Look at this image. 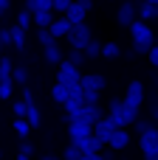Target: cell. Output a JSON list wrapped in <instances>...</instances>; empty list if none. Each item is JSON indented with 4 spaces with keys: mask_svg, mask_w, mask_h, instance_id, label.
Wrapping results in <instances>:
<instances>
[{
    "mask_svg": "<svg viewBox=\"0 0 158 160\" xmlns=\"http://www.w3.org/2000/svg\"><path fill=\"white\" fill-rule=\"evenodd\" d=\"M127 28H130V39H133V53H147L153 48V42H155V34H153L150 22L136 17Z\"/></svg>",
    "mask_w": 158,
    "mask_h": 160,
    "instance_id": "1",
    "label": "cell"
},
{
    "mask_svg": "<svg viewBox=\"0 0 158 160\" xmlns=\"http://www.w3.org/2000/svg\"><path fill=\"white\" fill-rule=\"evenodd\" d=\"M105 115H110L116 127H130V124L139 118V107L124 104L122 98H110V101H107V112H105Z\"/></svg>",
    "mask_w": 158,
    "mask_h": 160,
    "instance_id": "2",
    "label": "cell"
},
{
    "mask_svg": "<svg viewBox=\"0 0 158 160\" xmlns=\"http://www.w3.org/2000/svg\"><path fill=\"white\" fill-rule=\"evenodd\" d=\"M139 149L147 160H158V124L139 135Z\"/></svg>",
    "mask_w": 158,
    "mask_h": 160,
    "instance_id": "3",
    "label": "cell"
},
{
    "mask_svg": "<svg viewBox=\"0 0 158 160\" xmlns=\"http://www.w3.org/2000/svg\"><path fill=\"white\" fill-rule=\"evenodd\" d=\"M90 37H93V31H90V25H88L85 20H82V22H74L71 31L65 34V39L71 42V48H85Z\"/></svg>",
    "mask_w": 158,
    "mask_h": 160,
    "instance_id": "4",
    "label": "cell"
},
{
    "mask_svg": "<svg viewBox=\"0 0 158 160\" xmlns=\"http://www.w3.org/2000/svg\"><path fill=\"white\" fill-rule=\"evenodd\" d=\"M79 76H82V68H76L74 62H68V59L62 56V62L57 65V82H62V84H76Z\"/></svg>",
    "mask_w": 158,
    "mask_h": 160,
    "instance_id": "5",
    "label": "cell"
},
{
    "mask_svg": "<svg viewBox=\"0 0 158 160\" xmlns=\"http://www.w3.org/2000/svg\"><path fill=\"white\" fill-rule=\"evenodd\" d=\"M23 101H25V121L31 124V129H40L42 118H40V107L34 101V93L31 90H23Z\"/></svg>",
    "mask_w": 158,
    "mask_h": 160,
    "instance_id": "6",
    "label": "cell"
},
{
    "mask_svg": "<svg viewBox=\"0 0 158 160\" xmlns=\"http://www.w3.org/2000/svg\"><path fill=\"white\" fill-rule=\"evenodd\" d=\"M105 146H107V149H113V152L127 149V146H130V132H127V127H116V129L110 132V138L105 141Z\"/></svg>",
    "mask_w": 158,
    "mask_h": 160,
    "instance_id": "7",
    "label": "cell"
},
{
    "mask_svg": "<svg viewBox=\"0 0 158 160\" xmlns=\"http://www.w3.org/2000/svg\"><path fill=\"white\" fill-rule=\"evenodd\" d=\"M93 132V124L82 121V118H68V138L71 141H79V138H88Z\"/></svg>",
    "mask_w": 158,
    "mask_h": 160,
    "instance_id": "8",
    "label": "cell"
},
{
    "mask_svg": "<svg viewBox=\"0 0 158 160\" xmlns=\"http://www.w3.org/2000/svg\"><path fill=\"white\" fill-rule=\"evenodd\" d=\"M136 17H139V14H136V3H133V0H124V3L116 8V22H119L122 28H127Z\"/></svg>",
    "mask_w": 158,
    "mask_h": 160,
    "instance_id": "9",
    "label": "cell"
},
{
    "mask_svg": "<svg viewBox=\"0 0 158 160\" xmlns=\"http://www.w3.org/2000/svg\"><path fill=\"white\" fill-rule=\"evenodd\" d=\"M102 115H105V110H102V104H99V101H93V104H88V101H85V104H82V110H79L74 118H82V121H88V124H96Z\"/></svg>",
    "mask_w": 158,
    "mask_h": 160,
    "instance_id": "10",
    "label": "cell"
},
{
    "mask_svg": "<svg viewBox=\"0 0 158 160\" xmlns=\"http://www.w3.org/2000/svg\"><path fill=\"white\" fill-rule=\"evenodd\" d=\"M79 87L82 90H105L107 87V79L102 73H82L79 76Z\"/></svg>",
    "mask_w": 158,
    "mask_h": 160,
    "instance_id": "11",
    "label": "cell"
},
{
    "mask_svg": "<svg viewBox=\"0 0 158 160\" xmlns=\"http://www.w3.org/2000/svg\"><path fill=\"white\" fill-rule=\"evenodd\" d=\"M124 104H133V107H141V101H144V84L136 79V82H130L127 84V93H124V98H122Z\"/></svg>",
    "mask_w": 158,
    "mask_h": 160,
    "instance_id": "12",
    "label": "cell"
},
{
    "mask_svg": "<svg viewBox=\"0 0 158 160\" xmlns=\"http://www.w3.org/2000/svg\"><path fill=\"white\" fill-rule=\"evenodd\" d=\"M71 25H74V22H71V20H68L65 14H54V20H51L48 31H51V34H54L57 39H62V37H65V34L71 31Z\"/></svg>",
    "mask_w": 158,
    "mask_h": 160,
    "instance_id": "13",
    "label": "cell"
},
{
    "mask_svg": "<svg viewBox=\"0 0 158 160\" xmlns=\"http://www.w3.org/2000/svg\"><path fill=\"white\" fill-rule=\"evenodd\" d=\"M113 129H116V124H113V118H110V115H102V118L93 124V135H96V138H102V141H107Z\"/></svg>",
    "mask_w": 158,
    "mask_h": 160,
    "instance_id": "14",
    "label": "cell"
},
{
    "mask_svg": "<svg viewBox=\"0 0 158 160\" xmlns=\"http://www.w3.org/2000/svg\"><path fill=\"white\" fill-rule=\"evenodd\" d=\"M136 14H139V20H158V3H150V0H141V3H136Z\"/></svg>",
    "mask_w": 158,
    "mask_h": 160,
    "instance_id": "15",
    "label": "cell"
},
{
    "mask_svg": "<svg viewBox=\"0 0 158 160\" xmlns=\"http://www.w3.org/2000/svg\"><path fill=\"white\" fill-rule=\"evenodd\" d=\"M51 20H54V11H51V8H37V11H31V22H34L37 28H48Z\"/></svg>",
    "mask_w": 158,
    "mask_h": 160,
    "instance_id": "16",
    "label": "cell"
},
{
    "mask_svg": "<svg viewBox=\"0 0 158 160\" xmlns=\"http://www.w3.org/2000/svg\"><path fill=\"white\" fill-rule=\"evenodd\" d=\"M42 53H45V62H48V65H59V62H62V48H59V42L45 45Z\"/></svg>",
    "mask_w": 158,
    "mask_h": 160,
    "instance_id": "17",
    "label": "cell"
},
{
    "mask_svg": "<svg viewBox=\"0 0 158 160\" xmlns=\"http://www.w3.org/2000/svg\"><path fill=\"white\" fill-rule=\"evenodd\" d=\"M82 104H85V98L82 96H68L65 101H62V107H65V112H68V118H74L79 110H82Z\"/></svg>",
    "mask_w": 158,
    "mask_h": 160,
    "instance_id": "18",
    "label": "cell"
},
{
    "mask_svg": "<svg viewBox=\"0 0 158 160\" xmlns=\"http://www.w3.org/2000/svg\"><path fill=\"white\" fill-rule=\"evenodd\" d=\"M8 31H11V45H14L17 51H25V28H20V25H11Z\"/></svg>",
    "mask_w": 158,
    "mask_h": 160,
    "instance_id": "19",
    "label": "cell"
},
{
    "mask_svg": "<svg viewBox=\"0 0 158 160\" xmlns=\"http://www.w3.org/2000/svg\"><path fill=\"white\" fill-rule=\"evenodd\" d=\"M82 51H85V56H88V59H99V56H102V42H99L96 37H90V39H88V45H85Z\"/></svg>",
    "mask_w": 158,
    "mask_h": 160,
    "instance_id": "20",
    "label": "cell"
},
{
    "mask_svg": "<svg viewBox=\"0 0 158 160\" xmlns=\"http://www.w3.org/2000/svg\"><path fill=\"white\" fill-rule=\"evenodd\" d=\"M14 132H17V138H28L31 135V124L23 115H14Z\"/></svg>",
    "mask_w": 158,
    "mask_h": 160,
    "instance_id": "21",
    "label": "cell"
},
{
    "mask_svg": "<svg viewBox=\"0 0 158 160\" xmlns=\"http://www.w3.org/2000/svg\"><path fill=\"white\" fill-rule=\"evenodd\" d=\"M102 56H105V59H119V56H122L119 42H102Z\"/></svg>",
    "mask_w": 158,
    "mask_h": 160,
    "instance_id": "22",
    "label": "cell"
},
{
    "mask_svg": "<svg viewBox=\"0 0 158 160\" xmlns=\"http://www.w3.org/2000/svg\"><path fill=\"white\" fill-rule=\"evenodd\" d=\"M65 59H68V62H74L76 68H85V62H88V56H85V51H82V48H71Z\"/></svg>",
    "mask_w": 158,
    "mask_h": 160,
    "instance_id": "23",
    "label": "cell"
},
{
    "mask_svg": "<svg viewBox=\"0 0 158 160\" xmlns=\"http://www.w3.org/2000/svg\"><path fill=\"white\" fill-rule=\"evenodd\" d=\"M14 96V79L11 76H6V79H0V98L3 101H8Z\"/></svg>",
    "mask_w": 158,
    "mask_h": 160,
    "instance_id": "24",
    "label": "cell"
},
{
    "mask_svg": "<svg viewBox=\"0 0 158 160\" xmlns=\"http://www.w3.org/2000/svg\"><path fill=\"white\" fill-rule=\"evenodd\" d=\"M51 98H54L57 104H62V101L68 98V84H62V82H57V84L51 87Z\"/></svg>",
    "mask_w": 158,
    "mask_h": 160,
    "instance_id": "25",
    "label": "cell"
},
{
    "mask_svg": "<svg viewBox=\"0 0 158 160\" xmlns=\"http://www.w3.org/2000/svg\"><path fill=\"white\" fill-rule=\"evenodd\" d=\"M28 158H34V143L28 138H20V155H17V160H28Z\"/></svg>",
    "mask_w": 158,
    "mask_h": 160,
    "instance_id": "26",
    "label": "cell"
},
{
    "mask_svg": "<svg viewBox=\"0 0 158 160\" xmlns=\"http://www.w3.org/2000/svg\"><path fill=\"white\" fill-rule=\"evenodd\" d=\"M37 42L45 48V45H54V42H59V39H57V37H54L48 28H37Z\"/></svg>",
    "mask_w": 158,
    "mask_h": 160,
    "instance_id": "27",
    "label": "cell"
},
{
    "mask_svg": "<svg viewBox=\"0 0 158 160\" xmlns=\"http://www.w3.org/2000/svg\"><path fill=\"white\" fill-rule=\"evenodd\" d=\"M130 127H133V129H136V132L141 135V132H147V129H153V127H155V121H153V118H141V115H139V118H136V121H133Z\"/></svg>",
    "mask_w": 158,
    "mask_h": 160,
    "instance_id": "28",
    "label": "cell"
},
{
    "mask_svg": "<svg viewBox=\"0 0 158 160\" xmlns=\"http://www.w3.org/2000/svg\"><path fill=\"white\" fill-rule=\"evenodd\" d=\"M62 158H68V160H82V149H79V146L71 141V143L62 149Z\"/></svg>",
    "mask_w": 158,
    "mask_h": 160,
    "instance_id": "29",
    "label": "cell"
},
{
    "mask_svg": "<svg viewBox=\"0 0 158 160\" xmlns=\"http://www.w3.org/2000/svg\"><path fill=\"white\" fill-rule=\"evenodd\" d=\"M11 79H14V84L25 87V82H28V70H25V68H11Z\"/></svg>",
    "mask_w": 158,
    "mask_h": 160,
    "instance_id": "30",
    "label": "cell"
},
{
    "mask_svg": "<svg viewBox=\"0 0 158 160\" xmlns=\"http://www.w3.org/2000/svg\"><path fill=\"white\" fill-rule=\"evenodd\" d=\"M8 101H11V112H14V115H23V118H25V101H23V96H20V98H14V96H11Z\"/></svg>",
    "mask_w": 158,
    "mask_h": 160,
    "instance_id": "31",
    "label": "cell"
},
{
    "mask_svg": "<svg viewBox=\"0 0 158 160\" xmlns=\"http://www.w3.org/2000/svg\"><path fill=\"white\" fill-rule=\"evenodd\" d=\"M17 25H20V28H28V25H31V11H28V8H23V11L17 14Z\"/></svg>",
    "mask_w": 158,
    "mask_h": 160,
    "instance_id": "32",
    "label": "cell"
},
{
    "mask_svg": "<svg viewBox=\"0 0 158 160\" xmlns=\"http://www.w3.org/2000/svg\"><path fill=\"white\" fill-rule=\"evenodd\" d=\"M74 0H51V8H54V14H65V8L71 6Z\"/></svg>",
    "mask_w": 158,
    "mask_h": 160,
    "instance_id": "33",
    "label": "cell"
},
{
    "mask_svg": "<svg viewBox=\"0 0 158 160\" xmlns=\"http://www.w3.org/2000/svg\"><path fill=\"white\" fill-rule=\"evenodd\" d=\"M99 96H102V90H82V98H85L88 104H93V101H99Z\"/></svg>",
    "mask_w": 158,
    "mask_h": 160,
    "instance_id": "34",
    "label": "cell"
},
{
    "mask_svg": "<svg viewBox=\"0 0 158 160\" xmlns=\"http://www.w3.org/2000/svg\"><path fill=\"white\" fill-rule=\"evenodd\" d=\"M11 59H0V79H6V76H11Z\"/></svg>",
    "mask_w": 158,
    "mask_h": 160,
    "instance_id": "35",
    "label": "cell"
},
{
    "mask_svg": "<svg viewBox=\"0 0 158 160\" xmlns=\"http://www.w3.org/2000/svg\"><path fill=\"white\" fill-rule=\"evenodd\" d=\"M147 59H150V65H153V68H158V45H155V42H153V48L147 51Z\"/></svg>",
    "mask_w": 158,
    "mask_h": 160,
    "instance_id": "36",
    "label": "cell"
},
{
    "mask_svg": "<svg viewBox=\"0 0 158 160\" xmlns=\"http://www.w3.org/2000/svg\"><path fill=\"white\" fill-rule=\"evenodd\" d=\"M0 45H3V48L11 45V31H8V28H0Z\"/></svg>",
    "mask_w": 158,
    "mask_h": 160,
    "instance_id": "37",
    "label": "cell"
},
{
    "mask_svg": "<svg viewBox=\"0 0 158 160\" xmlns=\"http://www.w3.org/2000/svg\"><path fill=\"white\" fill-rule=\"evenodd\" d=\"M150 118L158 124V101H153V110H150Z\"/></svg>",
    "mask_w": 158,
    "mask_h": 160,
    "instance_id": "38",
    "label": "cell"
},
{
    "mask_svg": "<svg viewBox=\"0 0 158 160\" xmlns=\"http://www.w3.org/2000/svg\"><path fill=\"white\" fill-rule=\"evenodd\" d=\"M8 6H11V0H0V14H6V11H8Z\"/></svg>",
    "mask_w": 158,
    "mask_h": 160,
    "instance_id": "39",
    "label": "cell"
},
{
    "mask_svg": "<svg viewBox=\"0 0 158 160\" xmlns=\"http://www.w3.org/2000/svg\"><path fill=\"white\" fill-rule=\"evenodd\" d=\"M150 3H158V0H150Z\"/></svg>",
    "mask_w": 158,
    "mask_h": 160,
    "instance_id": "40",
    "label": "cell"
},
{
    "mask_svg": "<svg viewBox=\"0 0 158 160\" xmlns=\"http://www.w3.org/2000/svg\"><path fill=\"white\" fill-rule=\"evenodd\" d=\"M155 45H158V37H155Z\"/></svg>",
    "mask_w": 158,
    "mask_h": 160,
    "instance_id": "41",
    "label": "cell"
},
{
    "mask_svg": "<svg viewBox=\"0 0 158 160\" xmlns=\"http://www.w3.org/2000/svg\"><path fill=\"white\" fill-rule=\"evenodd\" d=\"M0 158H3V152H0Z\"/></svg>",
    "mask_w": 158,
    "mask_h": 160,
    "instance_id": "42",
    "label": "cell"
},
{
    "mask_svg": "<svg viewBox=\"0 0 158 160\" xmlns=\"http://www.w3.org/2000/svg\"><path fill=\"white\" fill-rule=\"evenodd\" d=\"M110 3H113V0H110Z\"/></svg>",
    "mask_w": 158,
    "mask_h": 160,
    "instance_id": "43",
    "label": "cell"
}]
</instances>
